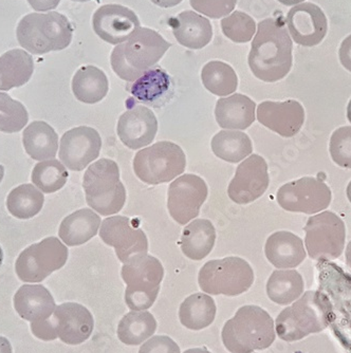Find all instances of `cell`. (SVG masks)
I'll return each mask as SVG.
<instances>
[{"instance_id":"6da1fadb","label":"cell","mask_w":351,"mask_h":353,"mask_svg":"<svg viewBox=\"0 0 351 353\" xmlns=\"http://www.w3.org/2000/svg\"><path fill=\"white\" fill-rule=\"evenodd\" d=\"M292 49L293 41L283 19H263L252 41L248 57L250 69L263 82L281 81L292 68Z\"/></svg>"},{"instance_id":"7a4b0ae2","label":"cell","mask_w":351,"mask_h":353,"mask_svg":"<svg viewBox=\"0 0 351 353\" xmlns=\"http://www.w3.org/2000/svg\"><path fill=\"white\" fill-rule=\"evenodd\" d=\"M334 319L332 303L320 291H307L283 309L277 319V335L285 342L303 340L312 333L322 332Z\"/></svg>"},{"instance_id":"3957f363","label":"cell","mask_w":351,"mask_h":353,"mask_svg":"<svg viewBox=\"0 0 351 353\" xmlns=\"http://www.w3.org/2000/svg\"><path fill=\"white\" fill-rule=\"evenodd\" d=\"M170 46L154 30L139 28L130 39L112 50L111 67L120 79L134 82L152 69L168 52Z\"/></svg>"},{"instance_id":"277c9868","label":"cell","mask_w":351,"mask_h":353,"mask_svg":"<svg viewBox=\"0 0 351 353\" xmlns=\"http://www.w3.org/2000/svg\"><path fill=\"white\" fill-rule=\"evenodd\" d=\"M222 342L231 353L265 350L275 341L274 321L259 306H243L222 328Z\"/></svg>"},{"instance_id":"5b68a950","label":"cell","mask_w":351,"mask_h":353,"mask_svg":"<svg viewBox=\"0 0 351 353\" xmlns=\"http://www.w3.org/2000/svg\"><path fill=\"white\" fill-rule=\"evenodd\" d=\"M72 37V25L59 12L28 14L16 29L19 45L33 55L63 50L70 45Z\"/></svg>"},{"instance_id":"8992f818","label":"cell","mask_w":351,"mask_h":353,"mask_svg":"<svg viewBox=\"0 0 351 353\" xmlns=\"http://www.w3.org/2000/svg\"><path fill=\"white\" fill-rule=\"evenodd\" d=\"M83 188L87 203L101 216L119 213L126 201L118 164L109 159H101L87 168Z\"/></svg>"},{"instance_id":"52a82bcc","label":"cell","mask_w":351,"mask_h":353,"mask_svg":"<svg viewBox=\"0 0 351 353\" xmlns=\"http://www.w3.org/2000/svg\"><path fill=\"white\" fill-rule=\"evenodd\" d=\"M123 281L126 283L125 303L132 311H146L156 301L163 281L162 263L148 254L137 255L122 267Z\"/></svg>"},{"instance_id":"ba28073f","label":"cell","mask_w":351,"mask_h":353,"mask_svg":"<svg viewBox=\"0 0 351 353\" xmlns=\"http://www.w3.org/2000/svg\"><path fill=\"white\" fill-rule=\"evenodd\" d=\"M198 283L201 290L208 294L237 296L252 287L254 272L241 257L214 259L201 268Z\"/></svg>"},{"instance_id":"9c48e42d","label":"cell","mask_w":351,"mask_h":353,"mask_svg":"<svg viewBox=\"0 0 351 353\" xmlns=\"http://www.w3.org/2000/svg\"><path fill=\"white\" fill-rule=\"evenodd\" d=\"M186 158L180 146L168 141L156 143L137 152L134 170L139 179L150 185L166 183L185 170Z\"/></svg>"},{"instance_id":"30bf717a","label":"cell","mask_w":351,"mask_h":353,"mask_svg":"<svg viewBox=\"0 0 351 353\" xmlns=\"http://www.w3.org/2000/svg\"><path fill=\"white\" fill-rule=\"evenodd\" d=\"M305 245L310 259L334 261L342 255L346 240L344 221L332 212L311 216L304 228Z\"/></svg>"},{"instance_id":"8fae6325","label":"cell","mask_w":351,"mask_h":353,"mask_svg":"<svg viewBox=\"0 0 351 353\" xmlns=\"http://www.w3.org/2000/svg\"><path fill=\"white\" fill-rule=\"evenodd\" d=\"M68 256V248L59 238H45L21 252L15 263L16 274L23 283H41L66 265Z\"/></svg>"},{"instance_id":"7c38bea8","label":"cell","mask_w":351,"mask_h":353,"mask_svg":"<svg viewBox=\"0 0 351 353\" xmlns=\"http://www.w3.org/2000/svg\"><path fill=\"white\" fill-rule=\"evenodd\" d=\"M277 198L285 211L312 215L328 208L332 192L322 180L304 176L283 184L277 192Z\"/></svg>"},{"instance_id":"4fadbf2b","label":"cell","mask_w":351,"mask_h":353,"mask_svg":"<svg viewBox=\"0 0 351 353\" xmlns=\"http://www.w3.org/2000/svg\"><path fill=\"white\" fill-rule=\"evenodd\" d=\"M208 185L196 174H184L168 188V208L174 221L184 225L197 217L208 198Z\"/></svg>"},{"instance_id":"5bb4252c","label":"cell","mask_w":351,"mask_h":353,"mask_svg":"<svg viewBox=\"0 0 351 353\" xmlns=\"http://www.w3.org/2000/svg\"><path fill=\"white\" fill-rule=\"evenodd\" d=\"M100 237L109 247L114 248L121 263H126L137 255L148 254V240L142 230L124 216H112L101 224Z\"/></svg>"},{"instance_id":"9a60e30c","label":"cell","mask_w":351,"mask_h":353,"mask_svg":"<svg viewBox=\"0 0 351 353\" xmlns=\"http://www.w3.org/2000/svg\"><path fill=\"white\" fill-rule=\"evenodd\" d=\"M101 148L102 139L94 128L75 127L61 137L59 160L68 170L82 172L91 162L98 159Z\"/></svg>"},{"instance_id":"2e32d148","label":"cell","mask_w":351,"mask_h":353,"mask_svg":"<svg viewBox=\"0 0 351 353\" xmlns=\"http://www.w3.org/2000/svg\"><path fill=\"white\" fill-rule=\"evenodd\" d=\"M269 183L267 162L263 157L252 154L236 170L228 195L235 203H251L265 194Z\"/></svg>"},{"instance_id":"e0dca14e","label":"cell","mask_w":351,"mask_h":353,"mask_svg":"<svg viewBox=\"0 0 351 353\" xmlns=\"http://www.w3.org/2000/svg\"><path fill=\"white\" fill-rule=\"evenodd\" d=\"M95 34L110 45H120L130 39L140 28L138 16L121 5H105L93 14Z\"/></svg>"},{"instance_id":"ac0fdd59","label":"cell","mask_w":351,"mask_h":353,"mask_svg":"<svg viewBox=\"0 0 351 353\" xmlns=\"http://www.w3.org/2000/svg\"><path fill=\"white\" fill-rule=\"evenodd\" d=\"M289 34L294 43L313 47L322 43L327 34L326 16L319 6L303 3L294 6L287 15Z\"/></svg>"},{"instance_id":"d6986e66","label":"cell","mask_w":351,"mask_h":353,"mask_svg":"<svg viewBox=\"0 0 351 353\" xmlns=\"http://www.w3.org/2000/svg\"><path fill=\"white\" fill-rule=\"evenodd\" d=\"M57 338L68 345H79L91 336L94 321L88 309L77 303H61L52 315Z\"/></svg>"},{"instance_id":"ffe728a7","label":"cell","mask_w":351,"mask_h":353,"mask_svg":"<svg viewBox=\"0 0 351 353\" xmlns=\"http://www.w3.org/2000/svg\"><path fill=\"white\" fill-rule=\"evenodd\" d=\"M257 120L279 136L292 138L304 125L305 109L297 101H265L257 108Z\"/></svg>"},{"instance_id":"44dd1931","label":"cell","mask_w":351,"mask_h":353,"mask_svg":"<svg viewBox=\"0 0 351 353\" xmlns=\"http://www.w3.org/2000/svg\"><path fill=\"white\" fill-rule=\"evenodd\" d=\"M118 136L130 150L150 145L158 132V121L150 108L134 106L125 111L118 123Z\"/></svg>"},{"instance_id":"7402d4cb","label":"cell","mask_w":351,"mask_h":353,"mask_svg":"<svg viewBox=\"0 0 351 353\" xmlns=\"http://www.w3.org/2000/svg\"><path fill=\"white\" fill-rule=\"evenodd\" d=\"M172 34L180 45L199 50L213 39V27L209 19L194 11H184L168 19Z\"/></svg>"},{"instance_id":"603a6c76","label":"cell","mask_w":351,"mask_h":353,"mask_svg":"<svg viewBox=\"0 0 351 353\" xmlns=\"http://www.w3.org/2000/svg\"><path fill=\"white\" fill-rule=\"evenodd\" d=\"M13 301L16 312L29 322L50 319L57 309L54 299L43 285H21Z\"/></svg>"},{"instance_id":"cb8c5ba5","label":"cell","mask_w":351,"mask_h":353,"mask_svg":"<svg viewBox=\"0 0 351 353\" xmlns=\"http://www.w3.org/2000/svg\"><path fill=\"white\" fill-rule=\"evenodd\" d=\"M265 253L269 263L277 269H294L307 256L303 240L287 231L277 232L269 236Z\"/></svg>"},{"instance_id":"d4e9b609","label":"cell","mask_w":351,"mask_h":353,"mask_svg":"<svg viewBox=\"0 0 351 353\" xmlns=\"http://www.w3.org/2000/svg\"><path fill=\"white\" fill-rule=\"evenodd\" d=\"M255 109L257 104L249 97L235 93L218 100L216 121L225 130H245L255 122Z\"/></svg>"},{"instance_id":"484cf974","label":"cell","mask_w":351,"mask_h":353,"mask_svg":"<svg viewBox=\"0 0 351 353\" xmlns=\"http://www.w3.org/2000/svg\"><path fill=\"white\" fill-rule=\"evenodd\" d=\"M100 228V216L91 208H82L61 221L59 236L68 247H79L92 239Z\"/></svg>"},{"instance_id":"4316f807","label":"cell","mask_w":351,"mask_h":353,"mask_svg":"<svg viewBox=\"0 0 351 353\" xmlns=\"http://www.w3.org/2000/svg\"><path fill=\"white\" fill-rule=\"evenodd\" d=\"M34 61L23 49H13L0 57V91L19 88L29 82Z\"/></svg>"},{"instance_id":"83f0119b","label":"cell","mask_w":351,"mask_h":353,"mask_svg":"<svg viewBox=\"0 0 351 353\" xmlns=\"http://www.w3.org/2000/svg\"><path fill=\"white\" fill-rule=\"evenodd\" d=\"M23 144L33 160L46 161L57 156L59 136L48 123L35 121L23 130Z\"/></svg>"},{"instance_id":"f1b7e54d","label":"cell","mask_w":351,"mask_h":353,"mask_svg":"<svg viewBox=\"0 0 351 353\" xmlns=\"http://www.w3.org/2000/svg\"><path fill=\"white\" fill-rule=\"evenodd\" d=\"M216 231L210 220L196 219L184 228L181 251L193 261H201L211 253L215 245Z\"/></svg>"},{"instance_id":"f546056e","label":"cell","mask_w":351,"mask_h":353,"mask_svg":"<svg viewBox=\"0 0 351 353\" xmlns=\"http://www.w3.org/2000/svg\"><path fill=\"white\" fill-rule=\"evenodd\" d=\"M172 85L170 74L160 67H154L137 79L130 92L136 100L150 106H158L159 103L168 98Z\"/></svg>"},{"instance_id":"4dcf8cb0","label":"cell","mask_w":351,"mask_h":353,"mask_svg":"<svg viewBox=\"0 0 351 353\" xmlns=\"http://www.w3.org/2000/svg\"><path fill=\"white\" fill-rule=\"evenodd\" d=\"M108 90V79L98 67H82L73 77V94L79 102L85 104L99 103L106 97Z\"/></svg>"},{"instance_id":"1f68e13d","label":"cell","mask_w":351,"mask_h":353,"mask_svg":"<svg viewBox=\"0 0 351 353\" xmlns=\"http://www.w3.org/2000/svg\"><path fill=\"white\" fill-rule=\"evenodd\" d=\"M216 305L210 295L195 293L184 299L179 309L181 324L190 330L198 331L209 327L216 316Z\"/></svg>"},{"instance_id":"d6a6232c","label":"cell","mask_w":351,"mask_h":353,"mask_svg":"<svg viewBox=\"0 0 351 353\" xmlns=\"http://www.w3.org/2000/svg\"><path fill=\"white\" fill-rule=\"evenodd\" d=\"M304 279L295 270H277L267 283V294L281 306L299 299L304 293Z\"/></svg>"},{"instance_id":"836d02e7","label":"cell","mask_w":351,"mask_h":353,"mask_svg":"<svg viewBox=\"0 0 351 353\" xmlns=\"http://www.w3.org/2000/svg\"><path fill=\"white\" fill-rule=\"evenodd\" d=\"M157 322L148 311H132L122 317L118 326V338L128 346H138L154 335Z\"/></svg>"},{"instance_id":"e575fe53","label":"cell","mask_w":351,"mask_h":353,"mask_svg":"<svg viewBox=\"0 0 351 353\" xmlns=\"http://www.w3.org/2000/svg\"><path fill=\"white\" fill-rule=\"evenodd\" d=\"M216 157L229 163H238L253 152L249 136L237 130H221L212 140Z\"/></svg>"},{"instance_id":"d590c367","label":"cell","mask_w":351,"mask_h":353,"mask_svg":"<svg viewBox=\"0 0 351 353\" xmlns=\"http://www.w3.org/2000/svg\"><path fill=\"white\" fill-rule=\"evenodd\" d=\"M43 192L32 184H23L10 192L7 199L8 211L17 219H31L43 206Z\"/></svg>"},{"instance_id":"8d00e7d4","label":"cell","mask_w":351,"mask_h":353,"mask_svg":"<svg viewBox=\"0 0 351 353\" xmlns=\"http://www.w3.org/2000/svg\"><path fill=\"white\" fill-rule=\"evenodd\" d=\"M202 83L210 92L218 97H227L237 90L238 77L229 63L210 61L202 69Z\"/></svg>"},{"instance_id":"74e56055","label":"cell","mask_w":351,"mask_h":353,"mask_svg":"<svg viewBox=\"0 0 351 353\" xmlns=\"http://www.w3.org/2000/svg\"><path fill=\"white\" fill-rule=\"evenodd\" d=\"M32 182L45 194H53L63 188L68 180V172L57 160L39 162L32 170Z\"/></svg>"},{"instance_id":"f35d334b","label":"cell","mask_w":351,"mask_h":353,"mask_svg":"<svg viewBox=\"0 0 351 353\" xmlns=\"http://www.w3.org/2000/svg\"><path fill=\"white\" fill-rule=\"evenodd\" d=\"M29 121L27 109L8 93L0 92V132L14 134L23 130Z\"/></svg>"},{"instance_id":"ab89813d","label":"cell","mask_w":351,"mask_h":353,"mask_svg":"<svg viewBox=\"0 0 351 353\" xmlns=\"http://www.w3.org/2000/svg\"><path fill=\"white\" fill-rule=\"evenodd\" d=\"M221 29L223 34L234 43H245L257 33V23L248 14L235 11L222 19Z\"/></svg>"},{"instance_id":"60d3db41","label":"cell","mask_w":351,"mask_h":353,"mask_svg":"<svg viewBox=\"0 0 351 353\" xmlns=\"http://www.w3.org/2000/svg\"><path fill=\"white\" fill-rule=\"evenodd\" d=\"M329 152L337 165L351 170V126L341 127L333 132Z\"/></svg>"},{"instance_id":"b9f144b4","label":"cell","mask_w":351,"mask_h":353,"mask_svg":"<svg viewBox=\"0 0 351 353\" xmlns=\"http://www.w3.org/2000/svg\"><path fill=\"white\" fill-rule=\"evenodd\" d=\"M190 3L195 11L218 19L229 15L235 9L237 0H190Z\"/></svg>"},{"instance_id":"7bdbcfd3","label":"cell","mask_w":351,"mask_h":353,"mask_svg":"<svg viewBox=\"0 0 351 353\" xmlns=\"http://www.w3.org/2000/svg\"><path fill=\"white\" fill-rule=\"evenodd\" d=\"M139 353H181V351L172 339L166 335H157L144 343Z\"/></svg>"},{"instance_id":"ee69618b","label":"cell","mask_w":351,"mask_h":353,"mask_svg":"<svg viewBox=\"0 0 351 353\" xmlns=\"http://www.w3.org/2000/svg\"><path fill=\"white\" fill-rule=\"evenodd\" d=\"M32 333L41 341H54L57 339V330H55L54 323H53L52 316L46 321H39V322H31Z\"/></svg>"},{"instance_id":"f6af8a7d","label":"cell","mask_w":351,"mask_h":353,"mask_svg":"<svg viewBox=\"0 0 351 353\" xmlns=\"http://www.w3.org/2000/svg\"><path fill=\"white\" fill-rule=\"evenodd\" d=\"M339 57L342 66L351 72V35L347 37L341 43Z\"/></svg>"},{"instance_id":"bcb514c9","label":"cell","mask_w":351,"mask_h":353,"mask_svg":"<svg viewBox=\"0 0 351 353\" xmlns=\"http://www.w3.org/2000/svg\"><path fill=\"white\" fill-rule=\"evenodd\" d=\"M28 3L35 11L49 12L57 8L61 0H28Z\"/></svg>"},{"instance_id":"7dc6e473","label":"cell","mask_w":351,"mask_h":353,"mask_svg":"<svg viewBox=\"0 0 351 353\" xmlns=\"http://www.w3.org/2000/svg\"><path fill=\"white\" fill-rule=\"evenodd\" d=\"M150 1L158 7L168 9V8L176 7V6L181 3L183 0H150Z\"/></svg>"},{"instance_id":"c3c4849f","label":"cell","mask_w":351,"mask_h":353,"mask_svg":"<svg viewBox=\"0 0 351 353\" xmlns=\"http://www.w3.org/2000/svg\"><path fill=\"white\" fill-rule=\"evenodd\" d=\"M0 353H12L11 343L3 336H0Z\"/></svg>"},{"instance_id":"681fc988","label":"cell","mask_w":351,"mask_h":353,"mask_svg":"<svg viewBox=\"0 0 351 353\" xmlns=\"http://www.w3.org/2000/svg\"><path fill=\"white\" fill-rule=\"evenodd\" d=\"M345 256H346L347 267H348V269L351 271V240L349 241L348 245H347Z\"/></svg>"},{"instance_id":"f907efd6","label":"cell","mask_w":351,"mask_h":353,"mask_svg":"<svg viewBox=\"0 0 351 353\" xmlns=\"http://www.w3.org/2000/svg\"><path fill=\"white\" fill-rule=\"evenodd\" d=\"M279 3H283V6H291L299 5V3H303L304 0H279Z\"/></svg>"},{"instance_id":"816d5d0a","label":"cell","mask_w":351,"mask_h":353,"mask_svg":"<svg viewBox=\"0 0 351 353\" xmlns=\"http://www.w3.org/2000/svg\"><path fill=\"white\" fill-rule=\"evenodd\" d=\"M184 353H212L210 351L206 350L205 348H193L188 349V350L184 351Z\"/></svg>"},{"instance_id":"f5cc1de1","label":"cell","mask_w":351,"mask_h":353,"mask_svg":"<svg viewBox=\"0 0 351 353\" xmlns=\"http://www.w3.org/2000/svg\"><path fill=\"white\" fill-rule=\"evenodd\" d=\"M347 118H348L349 123L351 124V99L349 101L348 106H347Z\"/></svg>"},{"instance_id":"db71d44e","label":"cell","mask_w":351,"mask_h":353,"mask_svg":"<svg viewBox=\"0 0 351 353\" xmlns=\"http://www.w3.org/2000/svg\"><path fill=\"white\" fill-rule=\"evenodd\" d=\"M346 194L347 198H348V200L351 203V181L349 182L348 186H347Z\"/></svg>"},{"instance_id":"11a10c76","label":"cell","mask_w":351,"mask_h":353,"mask_svg":"<svg viewBox=\"0 0 351 353\" xmlns=\"http://www.w3.org/2000/svg\"><path fill=\"white\" fill-rule=\"evenodd\" d=\"M3 176H5V168L3 165H0V183L3 181Z\"/></svg>"},{"instance_id":"9f6ffc18","label":"cell","mask_w":351,"mask_h":353,"mask_svg":"<svg viewBox=\"0 0 351 353\" xmlns=\"http://www.w3.org/2000/svg\"><path fill=\"white\" fill-rule=\"evenodd\" d=\"M3 250H1V248H0V267H1V263H3Z\"/></svg>"},{"instance_id":"6f0895ef","label":"cell","mask_w":351,"mask_h":353,"mask_svg":"<svg viewBox=\"0 0 351 353\" xmlns=\"http://www.w3.org/2000/svg\"><path fill=\"white\" fill-rule=\"evenodd\" d=\"M72 1H77V3H87V1H90V0H72Z\"/></svg>"}]
</instances>
